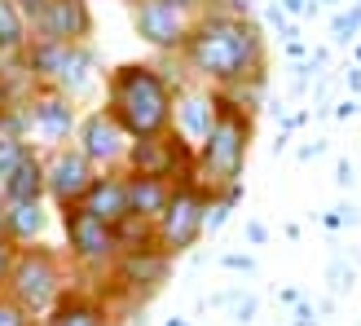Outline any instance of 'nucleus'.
Here are the masks:
<instances>
[{"label":"nucleus","mask_w":361,"mask_h":326,"mask_svg":"<svg viewBox=\"0 0 361 326\" xmlns=\"http://www.w3.org/2000/svg\"><path fill=\"white\" fill-rule=\"evenodd\" d=\"M247 243H251V247H264V243H269V229H264L260 221H247Z\"/></svg>","instance_id":"nucleus-36"},{"label":"nucleus","mask_w":361,"mask_h":326,"mask_svg":"<svg viewBox=\"0 0 361 326\" xmlns=\"http://www.w3.org/2000/svg\"><path fill=\"white\" fill-rule=\"evenodd\" d=\"M123 172L128 176H159V181H198L194 172V146L180 141L172 128L168 133H154V137H133L128 159H123Z\"/></svg>","instance_id":"nucleus-9"},{"label":"nucleus","mask_w":361,"mask_h":326,"mask_svg":"<svg viewBox=\"0 0 361 326\" xmlns=\"http://www.w3.org/2000/svg\"><path fill=\"white\" fill-rule=\"evenodd\" d=\"M31 44V23L18 0H0V53H23Z\"/></svg>","instance_id":"nucleus-21"},{"label":"nucleus","mask_w":361,"mask_h":326,"mask_svg":"<svg viewBox=\"0 0 361 326\" xmlns=\"http://www.w3.org/2000/svg\"><path fill=\"white\" fill-rule=\"evenodd\" d=\"M172 198V181H159V176H128V212L141 216V221H159V212L168 207Z\"/></svg>","instance_id":"nucleus-19"},{"label":"nucleus","mask_w":361,"mask_h":326,"mask_svg":"<svg viewBox=\"0 0 361 326\" xmlns=\"http://www.w3.org/2000/svg\"><path fill=\"white\" fill-rule=\"evenodd\" d=\"M278 5L286 9V18H295V23H300V18H317L322 13L317 0H278Z\"/></svg>","instance_id":"nucleus-27"},{"label":"nucleus","mask_w":361,"mask_h":326,"mask_svg":"<svg viewBox=\"0 0 361 326\" xmlns=\"http://www.w3.org/2000/svg\"><path fill=\"white\" fill-rule=\"evenodd\" d=\"M168 278H172V256H168V251H159L154 243L123 247L97 291L111 300V309H115V304H119V309H141L154 291H164Z\"/></svg>","instance_id":"nucleus-6"},{"label":"nucleus","mask_w":361,"mask_h":326,"mask_svg":"<svg viewBox=\"0 0 361 326\" xmlns=\"http://www.w3.org/2000/svg\"><path fill=\"white\" fill-rule=\"evenodd\" d=\"M62 216V247H66V265L75 278H88V286H102V278L111 274V265L119 260V234L115 225L97 221L84 207H66Z\"/></svg>","instance_id":"nucleus-5"},{"label":"nucleus","mask_w":361,"mask_h":326,"mask_svg":"<svg viewBox=\"0 0 361 326\" xmlns=\"http://www.w3.org/2000/svg\"><path fill=\"white\" fill-rule=\"evenodd\" d=\"M251 141H256V115H247L243 106H233L221 97V115H216L207 141L194 150V172L203 190H225L238 186L251 159Z\"/></svg>","instance_id":"nucleus-3"},{"label":"nucleus","mask_w":361,"mask_h":326,"mask_svg":"<svg viewBox=\"0 0 361 326\" xmlns=\"http://www.w3.org/2000/svg\"><path fill=\"white\" fill-rule=\"evenodd\" d=\"M326 115H335V119H357V115H361V102H357V97H339Z\"/></svg>","instance_id":"nucleus-30"},{"label":"nucleus","mask_w":361,"mask_h":326,"mask_svg":"<svg viewBox=\"0 0 361 326\" xmlns=\"http://www.w3.org/2000/svg\"><path fill=\"white\" fill-rule=\"evenodd\" d=\"M264 27L269 31H278V40H295L300 35V27H295V18H286V9L278 5V0H264Z\"/></svg>","instance_id":"nucleus-24"},{"label":"nucleus","mask_w":361,"mask_h":326,"mask_svg":"<svg viewBox=\"0 0 361 326\" xmlns=\"http://www.w3.org/2000/svg\"><path fill=\"white\" fill-rule=\"evenodd\" d=\"M353 58H357V66H361V40H357V44H353Z\"/></svg>","instance_id":"nucleus-45"},{"label":"nucleus","mask_w":361,"mask_h":326,"mask_svg":"<svg viewBox=\"0 0 361 326\" xmlns=\"http://www.w3.org/2000/svg\"><path fill=\"white\" fill-rule=\"evenodd\" d=\"M229 300H233V318H238V322L256 318V296H229Z\"/></svg>","instance_id":"nucleus-31"},{"label":"nucleus","mask_w":361,"mask_h":326,"mask_svg":"<svg viewBox=\"0 0 361 326\" xmlns=\"http://www.w3.org/2000/svg\"><path fill=\"white\" fill-rule=\"evenodd\" d=\"M13 256H18V243H9V239H0V291H5V282H9V269H13Z\"/></svg>","instance_id":"nucleus-28"},{"label":"nucleus","mask_w":361,"mask_h":326,"mask_svg":"<svg viewBox=\"0 0 361 326\" xmlns=\"http://www.w3.org/2000/svg\"><path fill=\"white\" fill-rule=\"evenodd\" d=\"M207 207H212V190H203L198 181H180L172 186L168 207L154 221V247L168 256H185L207 239Z\"/></svg>","instance_id":"nucleus-8"},{"label":"nucleus","mask_w":361,"mask_h":326,"mask_svg":"<svg viewBox=\"0 0 361 326\" xmlns=\"http://www.w3.org/2000/svg\"><path fill=\"white\" fill-rule=\"evenodd\" d=\"M44 229H49V212H44V203H9V239H13L18 247L40 243Z\"/></svg>","instance_id":"nucleus-20"},{"label":"nucleus","mask_w":361,"mask_h":326,"mask_svg":"<svg viewBox=\"0 0 361 326\" xmlns=\"http://www.w3.org/2000/svg\"><path fill=\"white\" fill-rule=\"evenodd\" d=\"M361 35V5H348V9H335L331 13V44H357Z\"/></svg>","instance_id":"nucleus-22"},{"label":"nucleus","mask_w":361,"mask_h":326,"mask_svg":"<svg viewBox=\"0 0 361 326\" xmlns=\"http://www.w3.org/2000/svg\"><path fill=\"white\" fill-rule=\"evenodd\" d=\"M84 212H93L97 221L106 225H119L123 216H128V172L115 168V172H97V181L88 186L84 194Z\"/></svg>","instance_id":"nucleus-17"},{"label":"nucleus","mask_w":361,"mask_h":326,"mask_svg":"<svg viewBox=\"0 0 361 326\" xmlns=\"http://www.w3.org/2000/svg\"><path fill=\"white\" fill-rule=\"evenodd\" d=\"M216 115H221V93H216L212 84L190 80V84H180L176 93H172V133L180 141H190L194 150L207 141Z\"/></svg>","instance_id":"nucleus-15"},{"label":"nucleus","mask_w":361,"mask_h":326,"mask_svg":"<svg viewBox=\"0 0 361 326\" xmlns=\"http://www.w3.org/2000/svg\"><path fill=\"white\" fill-rule=\"evenodd\" d=\"M75 146L84 150V159L93 163L97 172H115L123 168V159H128V146L133 137L119 128V119L106 111V106H93V111H84L80 123H75Z\"/></svg>","instance_id":"nucleus-12"},{"label":"nucleus","mask_w":361,"mask_h":326,"mask_svg":"<svg viewBox=\"0 0 361 326\" xmlns=\"http://www.w3.org/2000/svg\"><path fill=\"white\" fill-rule=\"evenodd\" d=\"M168 5H176V9H190V13H198V9H203V0H168Z\"/></svg>","instance_id":"nucleus-42"},{"label":"nucleus","mask_w":361,"mask_h":326,"mask_svg":"<svg viewBox=\"0 0 361 326\" xmlns=\"http://www.w3.org/2000/svg\"><path fill=\"white\" fill-rule=\"evenodd\" d=\"M93 181H97V168L84 159V150L75 146V141L44 150V198H49L58 212L80 207Z\"/></svg>","instance_id":"nucleus-11"},{"label":"nucleus","mask_w":361,"mask_h":326,"mask_svg":"<svg viewBox=\"0 0 361 326\" xmlns=\"http://www.w3.org/2000/svg\"><path fill=\"white\" fill-rule=\"evenodd\" d=\"M295 326H317V318H313L309 304H295Z\"/></svg>","instance_id":"nucleus-39"},{"label":"nucleus","mask_w":361,"mask_h":326,"mask_svg":"<svg viewBox=\"0 0 361 326\" xmlns=\"http://www.w3.org/2000/svg\"><path fill=\"white\" fill-rule=\"evenodd\" d=\"M344 84H348V93H353V97L361 93V66H344Z\"/></svg>","instance_id":"nucleus-38"},{"label":"nucleus","mask_w":361,"mask_h":326,"mask_svg":"<svg viewBox=\"0 0 361 326\" xmlns=\"http://www.w3.org/2000/svg\"><path fill=\"white\" fill-rule=\"evenodd\" d=\"M66 286H71V269H66V256H62L58 247H44V243L18 247L5 291L23 304L27 313L44 318L53 304L66 296Z\"/></svg>","instance_id":"nucleus-4"},{"label":"nucleus","mask_w":361,"mask_h":326,"mask_svg":"<svg viewBox=\"0 0 361 326\" xmlns=\"http://www.w3.org/2000/svg\"><path fill=\"white\" fill-rule=\"evenodd\" d=\"M282 49H286V58H291V62H309V40H300V35H295V40H282Z\"/></svg>","instance_id":"nucleus-32"},{"label":"nucleus","mask_w":361,"mask_h":326,"mask_svg":"<svg viewBox=\"0 0 361 326\" xmlns=\"http://www.w3.org/2000/svg\"><path fill=\"white\" fill-rule=\"evenodd\" d=\"M40 326H115V309L97 286H66V296L40 318Z\"/></svg>","instance_id":"nucleus-16"},{"label":"nucleus","mask_w":361,"mask_h":326,"mask_svg":"<svg viewBox=\"0 0 361 326\" xmlns=\"http://www.w3.org/2000/svg\"><path fill=\"white\" fill-rule=\"evenodd\" d=\"M180 62L198 84L229 88L247 76H269V40L260 18H229L198 9L180 44Z\"/></svg>","instance_id":"nucleus-1"},{"label":"nucleus","mask_w":361,"mask_h":326,"mask_svg":"<svg viewBox=\"0 0 361 326\" xmlns=\"http://www.w3.org/2000/svg\"><path fill=\"white\" fill-rule=\"evenodd\" d=\"M221 265H225V269H238V274H251V269H256V260H251V256H238V251L221 256Z\"/></svg>","instance_id":"nucleus-34"},{"label":"nucleus","mask_w":361,"mask_h":326,"mask_svg":"<svg viewBox=\"0 0 361 326\" xmlns=\"http://www.w3.org/2000/svg\"><path fill=\"white\" fill-rule=\"evenodd\" d=\"M128 18H133L137 40L154 53H180L194 23L190 9H176L168 0H128Z\"/></svg>","instance_id":"nucleus-13"},{"label":"nucleus","mask_w":361,"mask_h":326,"mask_svg":"<svg viewBox=\"0 0 361 326\" xmlns=\"http://www.w3.org/2000/svg\"><path fill=\"white\" fill-rule=\"evenodd\" d=\"M309 71H313V76H326V71H331V49L326 44H313L309 49Z\"/></svg>","instance_id":"nucleus-29"},{"label":"nucleus","mask_w":361,"mask_h":326,"mask_svg":"<svg viewBox=\"0 0 361 326\" xmlns=\"http://www.w3.org/2000/svg\"><path fill=\"white\" fill-rule=\"evenodd\" d=\"M102 106L128 137H154L172 128V84L154 62H119L102 80Z\"/></svg>","instance_id":"nucleus-2"},{"label":"nucleus","mask_w":361,"mask_h":326,"mask_svg":"<svg viewBox=\"0 0 361 326\" xmlns=\"http://www.w3.org/2000/svg\"><path fill=\"white\" fill-rule=\"evenodd\" d=\"M317 155H326V141H309V146H300V150H295L300 163H309V159H317Z\"/></svg>","instance_id":"nucleus-37"},{"label":"nucleus","mask_w":361,"mask_h":326,"mask_svg":"<svg viewBox=\"0 0 361 326\" xmlns=\"http://www.w3.org/2000/svg\"><path fill=\"white\" fill-rule=\"evenodd\" d=\"M97 18L88 0H44L31 13V40H62V44H93Z\"/></svg>","instance_id":"nucleus-14"},{"label":"nucleus","mask_w":361,"mask_h":326,"mask_svg":"<svg viewBox=\"0 0 361 326\" xmlns=\"http://www.w3.org/2000/svg\"><path fill=\"white\" fill-rule=\"evenodd\" d=\"M18 5H23V13H27V23H31V13H35V9H40V5H44V0H18Z\"/></svg>","instance_id":"nucleus-43"},{"label":"nucleus","mask_w":361,"mask_h":326,"mask_svg":"<svg viewBox=\"0 0 361 326\" xmlns=\"http://www.w3.org/2000/svg\"><path fill=\"white\" fill-rule=\"evenodd\" d=\"M0 239H9V203H5V198H0Z\"/></svg>","instance_id":"nucleus-41"},{"label":"nucleus","mask_w":361,"mask_h":326,"mask_svg":"<svg viewBox=\"0 0 361 326\" xmlns=\"http://www.w3.org/2000/svg\"><path fill=\"white\" fill-rule=\"evenodd\" d=\"M207 13H229V18H256L251 0H203Z\"/></svg>","instance_id":"nucleus-26"},{"label":"nucleus","mask_w":361,"mask_h":326,"mask_svg":"<svg viewBox=\"0 0 361 326\" xmlns=\"http://www.w3.org/2000/svg\"><path fill=\"white\" fill-rule=\"evenodd\" d=\"M335 186H344V190L357 186V168H353L348 159H339V163H335Z\"/></svg>","instance_id":"nucleus-33"},{"label":"nucleus","mask_w":361,"mask_h":326,"mask_svg":"<svg viewBox=\"0 0 361 326\" xmlns=\"http://www.w3.org/2000/svg\"><path fill=\"white\" fill-rule=\"evenodd\" d=\"M0 198H5V203H49L44 198V150L27 146V155L18 159V168L5 181Z\"/></svg>","instance_id":"nucleus-18"},{"label":"nucleus","mask_w":361,"mask_h":326,"mask_svg":"<svg viewBox=\"0 0 361 326\" xmlns=\"http://www.w3.org/2000/svg\"><path fill=\"white\" fill-rule=\"evenodd\" d=\"M322 225H326V229H344V212H326V216H322Z\"/></svg>","instance_id":"nucleus-40"},{"label":"nucleus","mask_w":361,"mask_h":326,"mask_svg":"<svg viewBox=\"0 0 361 326\" xmlns=\"http://www.w3.org/2000/svg\"><path fill=\"white\" fill-rule=\"evenodd\" d=\"M23 58L31 66V76L35 84H49V88H58V93L66 97H84L88 88L97 84L102 76V62H97V53L93 44H62V40H31L23 49Z\"/></svg>","instance_id":"nucleus-7"},{"label":"nucleus","mask_w":361,"mask_h":326,"mask_svg":"<svg viewBox=\"0 0 361 326\" xmlns=\"http://www.w3.org/2000/svg\"><path fill=\"white\" fill-rule=\"evenodd\" d=\"M9 102H13V93H9V84H5V80H0V111H5V106H9Z\"/></svg>","instance_id":"nucleus-44"},{"label":"nucleus","mask_w":361,"mask_h":326,"mask_svg":"<svg viewBox=\"0 0 361 326\" xmlns=\"http://www.w3.org/2000/svg\"><path fill=\"white\" fill-rule=\"evenodd\" d=\"M27 146H31V141H23V137H13V133H0V190H5V181L13 176V168H18V159L27 155Z\"/></svg>","instance_id":"nucleus-23"},{"label":"nucleus","mask_w":361,"mask_h":326,"mask_svg":"<svg viewBox=\"0 0 361 326\" xmlns=\"http://www.w3.org/2000/svg\"><path fill=\"white\" fill-rule=\"evenodd\" d=\"M23 106H27V141L35 150L66 146V141L75 137V123H80L75 97L58 93V88H49V84H35L23 97Z\"/></svg>","instance_id":"nucleus-10"},{"label":"nucleus","mask_w":361,"mask_h":326,"mask_svg":"<svg viewBox=\"0 0 361 326\" xmlns=\"http://www.w3.org/2000/svg\"><path fill=\"white\" fill-rule=\"evenodd\" d=\"M353 5H361V0H353Z\"/></svg>","instance_id":"nucleus-46"},{"label":"nucleus","mask_w":361,"mask_h":326,"mask_svg":"<svg viewBox=\"0 0 361 326\" xmlns=\"http://www.w3.org/2000/svg\"><path fill=\"white\" fill-rule=\"evenodd\" d=\"M0 326H40V318L27 313L9 291H0Z\"/></svg>","instance_id":"nucleus-25"},{"label":"nucleus","mask_w":361,"mask_h":326,"mask_svg":"<svg viewBox=\"0 0 361 326\" xmlns=\"http://www.w3.org/2000/svg\"><path fill=\"white\" fill-rule=\"evenodd\" d=\"M331 278H335V282H331L335 291H344V286H353V269H344V265L335 260V265H331Z\"/></svg>","instance_id":"nucleus-35"}]
</instances>
